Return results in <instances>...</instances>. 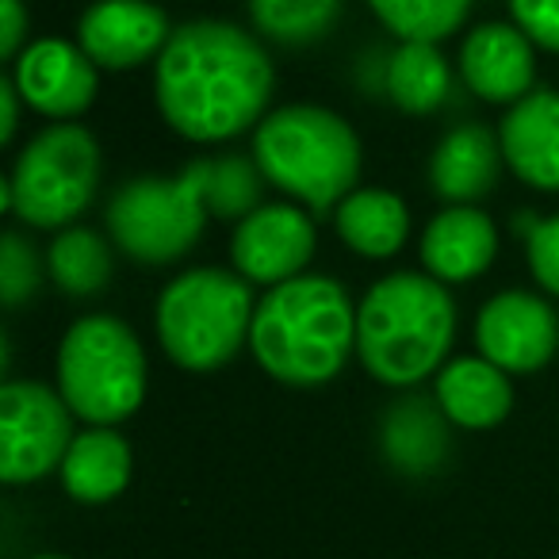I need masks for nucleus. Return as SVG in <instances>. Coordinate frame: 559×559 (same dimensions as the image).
Wrapping results in <instances>:
<instances>
[{
	"label": "nucleus",
	"instance_id": "obj_12",
	"mask_svg": "<svg viewBox=\"0 0 559 559\" xmlns=\"http://www.w3.org/2000/svg\"><path fill=\"white\" fill-rule=\"evenodd\" d=\"M9 78L24 108L39 111L50 123L85 116L100 93V66L81 50V43H66L55 35L27 43L12 62Z\"/></svg>",
	"mask_w": 559,
	"mask_h": 559
},
{
	"label": "nucleus",
	"instance_id": "obj_15",
	"mask_svg": "<svg viewBox=\"0 0 559 559\" xmlns=\"http://www.w3.org/2000/svg\"><path fill=\"white\" fill-rule=\"evenodd\" d=\"M421 269L441 284H472L495 264L498 257V226L475 203H449L429 218L421 230Z\"/></svg>",
	"mask_w": 559,
	"mask_h": 559
},
{
	"label": "nucleus",
	"instance_id": "obj_7",
	"mask_svg": "<svg viewBox=\"0 0 559 559\" xmlns=\"http://www.w3.org/2000/svg\"><path fill=\"white\" fill-rule=\"evenodd\" d=\"M100 188V142L78 119L32 134L12 162L0 203L35 230H66L88 211Z\"/></svg>",
	"mask_w": 559,
	"mask_h": 559
},
{
	"label": "nucleus",
	"instance_id": "obj_19",
	"mask_svg": "<svg viewBox=\"0 0 559 559\" xmlns=\"http://www.w3.org/2000/svg\"><path fill=\"white\" fill-rule=\"evenodd\" d=\"M62 487L73 502L104 506L116 502L134 475L131 441L119 433V426H85L78 429L70 452L62 460Z\"/></svg>",
	"mask_w": 559,
	"mask_h": 559
},
{
	"label": "nucleus",
	"instance_id": "obj_1",
	"mask_svg": "<svg viewBox=\"0 0 559 559\" xmlns=\"http://www.w3.org/2000/svg\"><path fill=\"white\" fill-rule=\"evenodd\" d=\"M276 93V66L253 32L230 20H188L173 27L154 62V100L165 127L195 146L257 131Z\"/></svg>",
	"mask_w": 559,
	"mask_h": 559
},
{
	"label": "nucleus",
	"instance_id": "obj_8",
	"mask_svg": "<svg viewBox=\"0 0 559 559\" xmlns=\"http://www.w3.org/2000/svg\"><path fill=\"white\" fill-rule=\"evenodd\" d=\"M207 195L195 162L173 177H134L111 195V246L139 264H173L200 246L207 230Z\"/></svg>",
	"mask_w": 559,
	"mask_h": 559
},
{
	"label": "nucleus",
	"instance_id": "obj_13",
	"mask_svg": "<svg viewBox=\"0 0 559 559\" xmlns=\"http://www.w3.org/2000/svg\"><path fill=\"white\" fill-rule=\"evenodd\" d=\"M173 24L154 0H93L78 20V43L100 70L127 73L157 62Z\"/></svg>",
	"mask_w": 559,
	"mask_h": 559
},
{
	"label": "nucleus",
	"instance_id": "obj_11",
	"mask_svg": "<svg viewBox=\"0 0 559 559\" xmlns=\"http://www.w3.org/2000/svg\"><path fill=\"white\" fill-rule=\"evenodd\" d=\"M559 349V314L536 292H498L475 314V353L510 376H533Z\"/></svg>",
	"mask_w": 559,
	"mask_h": 559
},
{
	"label": "nucleus",
	"instance_id": "obj_22",
	"mask_svg": "<svg viewBox=\"0 0 559 559\" xmlns=\"http://www.w3.org/2000/svg\"><path fill=\"white\" fill-rule=\"evenodd\" d=\"M449 418L441 406L429 399H406V403L391 406L383 418V452L388 460L406 475H426L449 452V433H444Z\"/></svg>",
	"mask_w": 559,
	"mask_h": 559
},
{
	"label": "nucleus",
	"instance_id": "obj_25",
	"mask_svg": "<svg viewBox=\"0 0 559 559\" xmlns=\"http://www.w3.org/2000/svg\"><path fill=\"white\" fill-rule=\"evenodd\" d=\"M365 4L399 43L441 47L467 24L475 0H365Z\"/></svg>",
	"mask_w": 559,
	"mask_h": 559
},
{
	"label": "nucleus",
	"instance_id": "obj_24",
	"mask_svg": "<svg viewBox=\"0 0 559 559\" xmlns=\"http://www.w3.org/2000/svg\"><path fill=\"white\" fill-rule=\"evenodd\" d=\"M253 32L276 47H314L342 20L345 0H246Z\"/></svg>",
	"mask_w": 559,
	"mask_h": 559
},
{
	"label": "nucleus",
	"instance_id": "obj_28",
	"mask_svg": "<svg viewBox=\"0 0 559 559\" xmlns=\"http://www.w3.org/2000/svg\"><path fill=\"white\" fill-rule=\"evenodd\" d=\"M525 257L536 284L559 299V215L536 218L525 238Z\"/></svg>",
	"mask_w": 559,
	"mask_h": 559
},
{
	"label": "nucleus",
	"instance_id": "obj_2",
	"mask_svg": "<svg viewBox=\"0 0 559 559\" xmlns=\"http://www.w3.org/2000/svg\"><path fill=\"white\" fill-rule=\"evenodd\" d=\"M249 353L284 388H322L357 357V304L322 272L264 288L249 326Z\"/></svg>",
	"mask_w": 559,
	"mask_h": 559
},
{
	"label": "nucleus",
	"instance_id": "obj_14",
	"mask_svg": "<svg viewBox=\"0 0 559 559\" xmlns=\"http://www.w3.org/2000/svg\"><path fill=\"white\" fill-rule=\"evenodd\" d=\"M460 81L483 104L513 108L536 85V47L513 20H487L460 43Z\"/></svg>",
	"mask_w": 559,
	"mask_h": 559
},
{
	"label": "nucleus",
	"instance_id": "obj_18",
	"mask_svg": "<svg viewBox=\"0 0 559 559\" xmlns=\"http://www.w3.org/2000/svg\"><path fill=\"white\" fill-rule=\"evenodd\" d=\"M502 142L487 123L452 127L429 157V185L444 203H479L502 173Z\"/></svg>",
	"mask_w": 559,
	"mask_h": 559
},
{
	"label": "nucleus",
	"instance_id": "obj_6",
	"mask_svg": "<svg viewBox=\"0 0 559 559\" xmlns=\"http://www.w3.org/2000/svg\"><path fill=\"white\" fill-rule=\"evenodd\" d=\"M55 380L85 426H123L142 411L150 365L139 334L116 314H85L66 330Z\"/></svg>",
	"mask_w": 559,
	"mask_h": 559
},
{
	"label": "nucleus",
	"instance_id": "obj_4",
	"mask_svg": "<svg viewBox=\"0 0 559 559\" xmlns=\"http://www.w3.org/2000/svg\"><path fill=\"white\" fill-rule=\"evenodd\" d=\"M249 157L284 200L311 215L337 211L360 188L365 146L345 116L322 104H280L257 123Z\"/></svg>",
	"mask_w": 559,
	"mask_h": 559
},
{
	"label": "nucleus",
	"instance_id": "obj_10",
	"mask_svg": "<svg viewBox=\"0 0 559 559\" xmlns=\"http://www.w3.org/2000/svg\"><path fill=\"white\" fill-rule=\"evenodd\" d=\"M319 249V226L311 211L292 200L261 203L230 234V269L253 288H276L307 272Z\"/></svg>",
	"mask_w": 559,
	"mask_h": 559
},
{
	"label": "nucleus",
	"instance_id": "obj_5",
	"mask_svg": "<svg viewBox=\"0 0 559 559\" xmlns=\"http://www.w3.org/2000/svg\"><path fill=\"white\" fill-rule=\"evenodd\" d=\"M253 284L234 269L195 264L173 276L154 307L162 353L180 372L207 376L226 368L249 345L253 326Z\"/></svg>",
	"mask_w": 559,
	"mask_h": 559
},
{
	"label": "nucleus",
	"instance_id": "obj_27",
	"mask_svg": "<svg viewBox=\"0 0 559 559\" xmlns=\"http://www.w3.org/2000/svg\"><path fill=\"white\" fill-rule=\"evenodd\" d=\"M43 272H47V257L35 253V246L24 234L9 230L0 238V299L4 307H24L27 299L39 292Z\"/></svg>",
	"mask_w": 559,
	"mask_h": 559
},
{
	"label": "nucleus",
	"instance_id": "obj_26",
	"mask_svg": "<svg viewBox=\"0 0 559 559\" xmlns=\"http://www.w3.org/2000/svg\"><path fill=\"white\" fill-rule=\"evenodd\" d=\"M195 169L203 180V195L215 218L241 223L249 211L261 207V192L269 180L261 177L253 157L223 154V157H195Z\"/></svg>",
	"mask_w": 559,
	"mask_h": 559
},
{
	"label": "nucleus",
	"instance_id": "obj_20",
	"mask_svg": "<svg viewBox=\"0 0 559 559\" xmlns=\"http://www.w3.org/2000/svg\"><path fill=\"white\" fill-rule=\"evenodd\" d=\"M337 238L365 261H391L411 238V207L388 188H353L334 211Z\"/></svg>",
	"mask_w": 559,
	"mask_h": 559
},
{
	"label": "nucleus",
	"instance_id": "obj_31",
	"mask_svg": "<svg viewBox=\"0 0 559 559\" xmlns=\"http://www.w3.org/2000/svg\"><path fill=\"white\" fill-rule=\"evenodd\" d=\"M20 93L16 85H12V78L0 81V146H12V139H16L20 131Z\"/></svg>",
	"mask_w": 559,
	"mask_h": 559
},
{
	"label": "nucleus",
	"instance_id": "obj_30",
	"mask_svg": "<svg viewBox=\"0 0 559 559\" xmlns=\"http://www.w3.org/2000/svg\"><path fill=\"white\" fill-rule=\"evenodd\" d=\"M27 27H32V16L24 0H0V58L4 62H16L20 50L27 47Z\"/></svg>",
	"mask_w": 559,
	"mask_h": 559
},
{
	"label": "nucleus",
	"instance_id": "obj_9",
	"mask_svg": "<svg viewBox=\"0 0 559 559\" xmlns=\"http://www.w3.org/2000/svg\"><path fill=\"white\" fill-rule=\"evenodd\" d=\"M70 403L39 380H9L0 388V479L9 487L39 483L58 472L73 437Z\"/></svg>",
	"mask_w": 559,
	"mask_h": 559
},
{
	"label": "nucleus",
	"instance_id": "obj_29",
	"mask_svg": "<svg viewBox=\"0 0 559 559\" xmlns=\"http://www.w3.org/2000/svg\"><path fill=\"white\" fill-rule=\"evenodd\" d=\"M510 20L533 39L536 50L559 55V0H506Z\"/></svg>",
	"mask_w": 559,
	"mask_h": 559
},
{
	"label": "nucleus",
	"instance_id": "obj_23",
	"mask_svg": "<svg viewBox=\"0 0 559 559\" xmlns=\"http://www.w3.org/2000/svg\"><path fill=\"white\" fill-rule=\"evenodd\" d=\"M111 272H116L111 246L88 226H66L47 246V276L55 280L58 292L73 299L100 296L108 288Z\"/></svg>",
	"mask_w": 559,
	"mask_h": 559
},
{
	"label": "nucleus",
	"instance_id": "obj_17",
	"mask_svg": "<svg viewBox=\"0 0 559 559\" xmlns=\"http://www.w3.org/2000/svg\"><path fill=\"white\" fill-rule=\"evenodd\" d=\"M433 403L449 418V426L483 433L510 418L513 411V376L490 365L487 357H452L433 376Z\"/></svg>",
	"mask_w": 559,
	"mask_h": 559
},
{
	"label": "nucleus",
	"instance_id": "obj_16",
	"mask_svg": "<svg viewBox=\"0 0 559 559\" xmlns=\"http://www.w3.org/2000/svg\"><path fill=\"white\" fill-rule=\"evenodd\" d=\"M506 169L536 192H559V88H533L498 123Z\"/></svg>",
	"mask_w": 559,
	"mask_h": 559
},
{
	"label": "nucleus",
	"instance_id": "obj_3",
	"mask_svg": "<svg viewBox=\"0 0 559 559\" xmlns=\"http://www.w3.org/2000/svg\"><path fill=\"white\" fill-rule=\"evenodd\" d=\"M456 299L426 269L388 272L357 304V360L383 388H418L449 365Z\"/></svg>",
	"mask_w": 559,
	"mask_h": 559
},
{
	"label": "nucleus",
	"instance_id": "obj_32",
	"mask_svg": "<svg viewBox=\"0 0 559 559\" xmlns=\"http://www.w3.org/2000/svg\"><path fill=\"white\" fill-rule=\"evenodd\" d=\"M32 559H66V556H55V551H43V556H32Z\"/></svg>",
	"mask_w": 559,
	"mask_h": 559
},
{
	"label": "nucleus",
	"instance_id": "obj_33",
	"mask_svg": "<svg viewBox=\"0 0 559 559\" xmlns=\"http://www.w3.org/2000/svg\"><path fill=\"white\" fill-rule=\"evenodd\" d=\"M556 559H559V556H556Z\"/></svg>",
	"mask_w": 559,
	"mask_h": 559
},
{
	"label": "nucleus",
	"instance_id": "obj_21",
	"mask_svg": "<svg viewBox=\"0 0 559 559\" xmlns=\"http://www.w3.org/2000/svg\"><path fill=\"white\" fill-rule=\"evenodd\" d=\"M383 88L406 116H429L452 93L449 58L437 43H399L383 66Z\"/></svg>",
	"mask_w": 559,
	"mask_h": 559
}]
</instances>
